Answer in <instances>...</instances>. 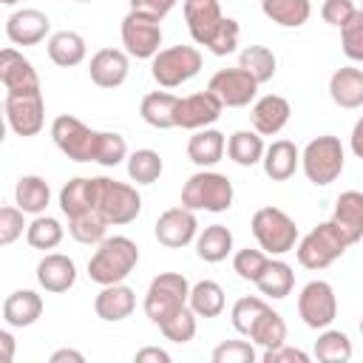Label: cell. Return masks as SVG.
I'll return each instance as SVG.
<instances>
[{
	"instance_id": "42",
	"label": "cell",
	"mask_w": 363,
	"mask_h": 363,
	"mask_svg": "<svg viewBox=\"0 0 363 363\" xmlns=\"http://www.w3.org/2000/svg\"><path fill=\"white\" fill-rule=\"evenodd\" d=\"M26 241L34 247V250H54L60 241H62V224L51 216H37L28 227H26Z\"/></svg>"
},
{
	"instance_id": "57",
	"label": "cell",
	"mask_w": 363,
	"mask_h": 363,
	"mask_svg": "<svg viewBox=\"0 0 363 363\" xmlns=\"http://www.w3.org/2000/svg\"><path fill=\"white\" fill-rule=\"evenodd\" d=\"M0 3H3V6H14L17 0H0Z\"/></svg>"
},
{
	"instance_id": "6",
	"label": "cell",
	"mask_w": 363,
	"mask_h": 363,
	"mask_svg": "<svg viewBox=\"0 0 363 363\" xmlns=\"http://www.w3.org/2000/svg\"><path fill=\"white\" fill-rule=\"evenodd\" d=\"M349 241L343 238V233L337 230V224L329 218L323 224H318L315 230H309L301 244H298V261L306 269H326L332 261H337L346 252Z\"/></svg>"
},
{
	"instance_id": "33",
	"label": "cell",
	"mask_w": 363,
	"mask_h": 363,
	"mask_svg": "<svg viewBox=\"0 0 363 363\" xmlns=\"http://www.w3.org/2000/svg\"><path fill=\"white\" fill-rule=\"evenodd\" d=\"M264 139L258 130H235L230 139H227V156L241 164V167H252L264 159Z\"/></svg>"
},
{
	"instance_id": "56",
	"label": "cell",
	"mask_w": 363,
	"mask_h": 363,
	"mask_svg": "<svg viewBox=\"0 0 363 363\" xmlns=\"http://www.w3.org/2000/svg\"><path fill=\"white\" fill-rule=\"evenodd\" d=\"M0 346H3V363H11V357H14V337H11V332L9 329H3L0 332Z\"/></svg>"
},
{
	"instance_id": "11",
	"label": "cell",
	"mask_w": 363,
	"mask_h": 363,
	"mask_svg": "<svg viewBox=\"0 0 363 363\" xmlns=\"http://www.w3.org/2000/svg\"><path fill=\"white\" fill-rule=\"evenodd\" d=\"M298 315L309 329H326L337 315V298L332 284L309 281L298 295Z\"/></svg>"
},
{
	"instance_id": "10",
	"label": "cell",
	"mask_w": 363,
	"mask_h": 363,
	"mask_svg": "<svg viewBox=\"0 0 363 363\" xmlns=\"http://www.w3.org/2000/svg\"><path fill=\"white\" fill-rule=\"evenodd\" d=\"M122 45L130 57L136 60H153L162 48V26L159 17L142 14V11H128L122 20Z\"/></svg>"
},
{
	"instance_id": "38",
	"label": "cell",
	"mask_w": 363,
	"mask_h": 363,
	"mask_svg": "<svg viewBox=\"0 0 363 363\" xmlns=\"http://www.w3.org/2000/svg\"><path fill=\"white\" fill-rule=\"evenodd\" d=\"M315 357L323 363H346L352 360V340L340 329H323L315 340Z\"/></svg>"
},
{
	"instance_id": "9",
	"label": "cell",
	"mask_w": 363,
	"mask_h": 363,
	"mask_svg": "<svg viewBox=\"0 0 363 363\" xmlns=\"http://www.w3.org/2000/svg\"><path fill=\"white\" fill-rule=\"evenodd\" d=\"M96 210L108 218V224H130L142 210V196L125 182L96 176Z\"/></svg>"
},
{
	"instance_id": "59",
	"label": "cell",
	"mask_w": 363,
	"mask_h": 363,
	"mask_svg": "<svg viewBox=\"0 0 363 363\" xmlns=\"http://www.w3.org/2000/svg\"><path fill=\"white\" fill-rule=\"evenodd\" d=\"M77 3H91V0H77Z\"/></svg>"
},
{
	"instance_id": "13",
	"label": "cell",
	"mask_w": 363,
	"mask_h": 363,
	"mask_svg": "<svg viewBox=\"0 0 363 363\" xmlns=\"http://www.w3.org/2000/svg\"><path fill=\"white\" fill-rule=\"evenodd\" d=\"M6 122L17 136H37L45 122L43 94H6Z\"/></svg>"
},
{
	"instance_id": "14",
	"label": "cell",
	"mask_w": 363,
	"mask_h": 363,
	"mask_svg": "<svg viewBox=\"0 0 363 363\" xmlns=\"http://www.w3.org/2000/svg\"><path fill=\"white\" fill-rule=\"evenodd\" d=\"M221 111H224V105L213 91H199V94H190V96H179L176 128H184V130L210 128L221 116Z\"/></svg>"
},
{
	"instance_id": "21",
	"label": "cell",
	"mask_w": 363,
	"mask_h": 363,
	"mask_svg": "<svg viewBox=\"0 0 363 363\" xmlns=\"http://www.w3.org/2000/svg\"><path fill=\"white\" fill-rule=\"evenodd\" d=\"M332 221L337 224V230L343 233V238L352 244H357L363 238V193L360 190H346L337 196L335 201V213Z\"/></svg>"
},
{
	"instance_id": "54",
	"label": "cell",
	"mask_w": 363,
	"mask_h": 363,
	"mask_svg": "<svg viewBox=\"0 0 363 363\" xmlns=\"http://www.w3.org/2000/svg\"><path fill=\"white\" fill-rule=\"evenodd\" d=\"M48 360L51 363H85V354L77 352V349H57Z\"/></svg>"
},
{
	"instance_id": "52",
	"label": "cell",
	"mask_w": 363,
	"mask_h": 363,
	"mask_svg": "<svg viewBox=\"0 0 363 363\" xmlns=\"http://www.w3.org/2000/svg\"><path fill=\"white\" fill-rule=\"evenodd\" d=\"M176 0H130V9L133 11H142V14H150V17H164L170 9H173Z\"/></svg>"
},
{
	"instance_id": "5",
	"label": "cell",
	"mask_w": 363,
	"mask_h": 363,
	"mask_svg": "<svg viewBox=\"0 0 363 363\" xmlns=\"http://www.w3.org/2000/svg\"><path fill=\"white\" fill-rule=\"evenodd\" d=\"M250 227H252V235H255V241H258V247L264 252L284 255V252L295 250L298 227H295V221L281 207H261V210H255Z\"/></svg>"
},
{
	"instance_id": "4",
	"label": "cell",
	"mask_w": 363,
	"mask_h": 363,
	"mask_svg": "<svg viewBox=\"0 0 363 363\" xmlns=\"http://www.w3.org/2000/svg\"><path fill=\"white\" fill-rule=\"evenodd\" d=\"M190 303V284L182 272H159L145 295V315L150 318V323H162L164 318H170L173 312H179L182 306Z\"/></svg>"
},
{
	"instance_id": "7",
	"label": "cell",
	"mask_w": 363,
	"mask_h": 363,
	"mask_svg": "<svg viewBox=\"0 0 363 363\" xmlns=\"http://www.w3.org/2000/svg\"><path fill=\"white\" fill-rule=\"evenodd\" d=\"M301 167L312 184H332L343 173V145L337 136H318L312 139L301 153Z\"/></svg>"
},
{
	"instance_id": "41",
	"label": "cell",
	"mask_w": 363,
	"mask_h": 363,
	"mask_svg": "<svg viewBox=\"0 0 363 363\" xmlns=\"http://www.w3.org/2000/svg\"><path fill=\"white\" fill-rule=\"evenodd\" d=\"M162 156L150 147H142V150H133L128 156V176L136 182V184H153L159 176H162Z\"/></svg>"
},
{
	"instance_id": "39",
	"label": "cell",
	"mask_w": 363,
	"mask_h": 363,
	"mask_svg": "<svg viewBox=\"0 0 363 363\" xmlns=\"http://www.w3.org/2000/svg\"><path fill=\"white\" fill-rule=\"evenodd\" d=\"M108 218L99 213V210H88V213H82V216H74V218H68V233L74 235V241H79V244H99V241H105L108 235Z\"/></svg>"
},
{
	"instance_id": "19",
	"label": "cell",
	"mask_w": 363,
	"mask_h": 363,
	"mask_svg": "<svg viewBox=\"0 0 363 363\" xmlns=\"http://www.w3.org/2000/svg\"><path fill=\"white\" fill-rule=\"evenodd\" d=\"M128 51L119 48H99L88 62L91 82L99 88H119L128 79Z\"/></svg>"
},
{
	"instance_id": "31",
	"label": "cell",
	"mask_w": 363,
	"mask_h": 363,
	"mask_svg": "<svg viewBox=\"0 0 363 363\" xmlns=\"http://www.w3.org/2000/svg\"><path fill=\"white\" fill-rule=\"evenodd\" d=\"M196 252L207 264H218L233 252V233L224 224H210L196 235Z\"/></svg>"
},
{
	"instance_id": "34",
	"label": "cell",
	"mask_w": 363,
	"mask_h": 363,
	"mask_svg": "<svg viewBox=\"0 0 363 363\" xmlns=\"http://www.w3.org/2000/svg\"><path fill=\"white\" fill-rule=\"evenodd\" d=\"M261 11L284 28H298L309 20L312 6L309 0H261Z\"/></svg>"
},
{
	"instance_id": "1",
	"label": "cell",
	"mask_w": 363,
	"mask_h": 363,
	"mask_svg": "<svg viewBox=\"0 0 363 363\" xmlns=\"http://www.w3.org/2000/svg\"><path fill=\"white\" fill-rule=\"evenodd\" d=\"M139 264V247L128 235H108L96 244V252L88 261V278L99 286L122 284Z\"/></svg>"
},
{
	"instance_id": "16",
	"label": "cell",
	"mask_w": 363,
	"mask_h": 363,
	"mask_svg": "<svg viewBox=\"0 0 363 363\" xmlns=\"http://www.w3.org/2000/svg\"><path fill=\"white\" fill-rule=\"evenodd\" d=\"M0 82H3L6 94H43L34 65L17 48L0 51Z\"/></svg>"
},
{
	"instance_id": "46",
	"label": "cell",
	"mask_w": 363,
	"mask_h": 363,
	"mask_svg": "<svg viewBox=\"0 0 363 363\" xmlns=\"http://www.w3.org/2000/svg\"><path fill=\"white\" fill-rule=\"evenodd\" d=\"M340 45L349 60L363 62V9H357L354 17L340 28Z\"/></svg>"
},
{
	"instance_id": "22",
	"label": "cell",
	"mask_w": 363,
	"mask_h": 363,
	"mask_svg": "<svg viewBox=\"0 0 363 363\" xmlns=\"http://www.w3.org/2000/svg\"><path fill=\"white\" fill-rule=\"evenodd\" d=\"M77 281V264L62 252H48L37 264V284L45 292H68Z\"/></svg>"
},
{
	"instance_id": "53",
	"label": "cell",
	"mask_w": 363,
	"mask_h": 363,
	"mask_svg": "<svg viewBox=\"0 0 363 363\" xmlns=\"http://www.w3.org/2000/svg\"><path fill=\"white\" fill-rule=\"evenodd\" d=\"M133 360L136 363H147V360H153V363H170V354L164 349H159V346H145V349L136 352Z\"/></svg>"
},
{
	"instance_id": "51",
	"label": "cell",
	"mask_w": 363,
	"mask_h": 363,
	"mask_svg": "<svg viewBox=\"0 0 363 363\" xmlns=\"http://www.w3.org/2000/svg\"><path fill=\"white\" fill-rule=\"evenodd\" d=\"M295 360H298V363H306L309 354L301 352V349H295V346H286V343H281V346L264 352V363H295Z\"/></svg>"
},
{
	"instance_id": "50",
	"label": "cell",
	"mask_w": 363,
	"mask_h": 363,
	"mask_svg": "<svg viewBox=\"0 0 363 363\" xmlns=\"http://www.w3.org/2000/svg\"><path fill=\"white\" fill-rule=\"evenodd\" d=\"M354 11H357L354 0H323L320 6V17L335 28H343L354 17Z\"/></svg>"
},
{
	"instance_id": "55",
	"label": "cell",
	"mask_w": 363,
	"mask_h": 363,
	"mask_svg": "<svg viewBox=\"0 0 363 363\" xmlns=\"http://www.w3.org/2000/svg\"><path fill=\"white\" fill-rule=\"evenodd\" d=\"M349 145H352V153H354L357 159H363V116L354 122L352 136H349Z\"/></svg>"
},
{
	"instance_id": "32",
	"label": "cell",
	"mask_w": 363,
	"mask_h": 363,
	"mask_svg": "<svg viewBox=\"0 0 363 363\" xmlns=\"http://www.w3.org/2000/svg\"><path fill=\"white\" fill-rule=\"evenodd\" d=\"M14 199H17V207L23 213L40 216L48 207V201H51L48 182L43 176H20L17 179V187H14Z\"/></svg>"
},
{
	"instance_id": "43",
	"label": "cell",
	"mask_w": 363,
	"mask_h": 363,
	"mask_svg": "<svg viewBox=\"0 0 363 363\" xmlns=\"http://www.w3.org/2000/svg\"><path fill=\"white\" fill-rule=\"evenodd\" d=\"M196 312L190 309V306H182L179 312H173L170 318H164L162 323H159V329H162V335L167 337V340H173V343H190L193 337H196Z\"/></svg>"
},
{
	"instance_id": "17",
	"label": "cell",
	"mask_w": 363,
	"mask_h": 363,
	"mask_svg": "<svg viewBox=\"0 0 363 363\" xmlns=\"http://www.w3.org/2000/svg\"><path fill=\"white\" fill-rule=\"evenodd\" d=\"M184 23L190 37L199 45H207L218 31V26L224 23L218 0H184Z\"/></svg>"
},
{
	"instance_id": "48",
	"label": "cell",
	"mask_w": 363,
	"mask_h": 363,
	"mask_svg": "<svg viewBox=\"0 0 363 363\" xmlns=\"http://www.w3.org/2000/svg\"><path fill=\"white\" fill-rule=\"evenodd\" d=\"M255 349L247 340H224L213 349V363H252Z\"/></svg>"
},
{
	"instance_id": "26",
	"label": "cell",
	"mask_w": 363,
	"mask_h": 363,
	"mask_svg": "<svg viewBox=\"0 0 363 363\" xmlns=\"http://www.w3.org/2000/svg\"><path fill=\"white\" fill-rule=\"evenodd\" d=\"M60 207L68 218L82 216L88 210H96V179L77 176V179L65 182L60 190Z\"/></svg>"
},
{
	"instance_id": "2",
	"label": "cell",
	"mask_w": 363,
	"mask_h": 363,
	"mask_svg": "<svg viewBox=\"0 0 363 363\" xmlns=\"http://www.w3.org/2000/svg\"><path fill=\"white\" fill-rule=\"evenodd\" d=\"M51 139L68 159H74V162H96L99 164L105 130H91L82 119L62 113V116H57L51 122Z\"/></svg>"
},
{
	"instance_id": "23",
	"label": "cell",
	"mask_w": 363,
	"mask_h": 363,
	"mask_svg": "<svg viewBox=\"0 0 363 363\" xmlns=\"http://www.w3.org/2000/svg\"><path fill=\"white\" fill-rule=\"evenodd\" d=\"M133 309H136V292L130 286H125V284H108V286H102V292L94 301V312L102 320H108V323L125 320Z\"/></svg>"
},
{
	"instance_id": "60",
	"label": "cell",
	"mask_w": 363,
	"mask_h": 363,
	"mask_svg": "<svg viewBox=\"0 0 363 363\" xmlns=\"http://www.w3.org/2000/svg\"><path fill=\"white\" fill-rule=\"evenodd\" d=\"M360 9H363V6H360Z\"/></svg>"
},
{
	"instance_id": "44",
	"label": "cell",
	"mask_w": 363,
	"mask_h": 363,
	"mask_svg": "<svg viewBox=\"0 0 363 363\" xmlns=\"http://www.w3.org/2000/svg\"><path fill=\"white\" fill-rule=\"evenodd\" d=\"M267 312V301L264 298H255V295H247V298H238L233 303V312H230V320H233V329L241 332V335H250L252 323Z\"/></svg>"
},
{
	"instance_id": "30",
	"label": "cell",
	"mask_w": 363,
	"mask_h": 363,
	"mask_svg": "<svg viewBox=\"0 0 363 363\" xmlns=\"http://www.w3.org/2000/svg\"><path fill=\"white\" fill-rule=\"evenodd\" d=\"M176 105H179V96H173L167 91H153L142 99L139 113L150 128L167 130V128H176Z\"/></svg>"
},
{
	"instance_id": "15",
	"label": "cell",
	"mask_w": 363,
	"mask_h": 363,
	"mask_svg": "<svg viewBox=\"0 0 363 363\" xmlns=\"http://www.w3.org/2000/svg\"><path fill=\"white\" fill-rule=\"evenodd\" d=\"M196 235H199L196 210H190L184 204L182 207H170L156 218V241L170 247V250L187 247L190 241H196Z\"/></svg>"
},
{
	"instance_id": "58",
	"label": "cell",
	"mask_w": 363,
	"mask_h": 363,
	"mask_svg": "<svg viewBox=\"0 0 363 363\" xmlns=\"http://www.w3.org/2000/svg\"><path fill=\"white\" fill-rule=\"evenodd\" d=\"M360 335H363V318H360Z\"/></svg>"
},
{
	"instance_id": "20",
	"label": "cell",
	"mask_w": 363,
	"mask_h": 363,
	"mask_svg": "<svg viewBox=\"0 0 363 363\" xmlns=\"http://www.w3.org/2000/svg\"><path fill=\"white\" fill-rule=\"evenodd\" d=\"M289 113H292V108H289V102H286L284 96L267 94V96H261V99L252 105V111H250L252 130H258L261 136H275V133H281L284 125L289 122Z\"/></svg>"
},
{
	"instance_id": "40",
	"label": "cell",
	"mask_w": 363,
	"mask_h": 363,
	"mask_svg": "<svg viewBox=\"0 0 363 363\" xmlns=\"http://www.w3.org/2000/svg\"><path fill=\"white\" fill-rule=\"evenodd\" d=\"M238 65H241L247 74H252L258 85H264V82H269V79L275 77L278 60H275V54H272L267 45H247V48L241 51V57H238Z\"/></svg>"
},
{
	"instance_id": "37",
	"label": "cell",
	"mask_w": 363,
	"mask_h": 363,
	"mask_svg": "<svg viewBox=\"0 0 363 363\" xmlns=\"http://www.w3.org/2000/svg\"><path fill=\"white\" fill-rule=\"evenodd\" d=\"M247 337L252 343L264 346V349H275V346L286 343V323H284V318L272 306H267V312L252 323V329H250Z\"/></svg>"
},
{
	"instance_id": "8",
	"label": "cell",
	"mask_w": 363,
	"mask_h": 363,
	"mask_svg": "<svg viewBox=\"0 0 363 363\" xmlns=\"http://www.w3.org/2000/svg\"><path fill=\"white\" fill-rule=\"evenodd\" d=\"M199 71H201V51L193 45L162 48L150 62V74L162 88H176L182 82L193 79Z\"/></svg>"
},
{
	"instance_id": "36",
	"label": "cell",
	"mask_w": 363,
	"mask_h": 363,
	"mask_svg": "<svg viewBox=\"0 0 363 363\" xmlns=\"http://www.w3.org/2000/svg\"><path fill=\"white\" fill-rule=\"evenodd\" d=\"M190 309L199 318H216V315H221L224 312V289L216 281H210V278L193 284L190 286Z\"/></svg>"
},
{
	"instance_id": "25",
	"label": "cell",
	"mask_w": 363,
	"mask_h": 363,
	"mask_svg": "<svg viewBox=\"0 0 363 363\" xmlns=\"http://www.w3.org/2000/svg\"><path fill=\"white\" fill-rule=\"evenodd\" d=\"M264 173L272 179V182H286L295 176L298 164H301V153L298 147L289 142V139H275L267 150H264Z\"/></svg>"
},
{
	"instance_id": "28",
	"label": "cell",
	"mask_w": 363,
	"mask_h": 363,
	"mask_svg": "<svg viewBox=\"0 0 363 363\" xmlns=\"http://www.w3.org/2000/svg\"><path fill=\"white\" fill-rule=\"evenodd\" d=\"M329 96L340 108H360L363 105V71L360 68H337L329 79Z\"/></svg>"
},
{
	"instance_id": "45",
	"label": "cell",
	"mask_w": 363,
	"mask_h": 363,
	"mask_svg": "<svg viewBox=\"0 0 363 363\" xmlns=\"http://www.w3.org/2000/svg\"><path fill=\"white\" fill-rule=\"evenodd\" d=\"M267 264H269V258H267V252H261V250L244 247V250H238V252L233 255V269L238 272V278L252 281V284L261 278V272L267 269Z\"/></svg>"
},
{
	"instance_id": "12",
	"label": "cell",
	"mask_w": 363,
	"mask_h": 363,
	"mask_svg": "<svg viewBox=\"0 0 363 363\" xmlns=\"http://www.w3.org/2000/svg\"><path fill=\"white\" fill-rule=\"evenodd\" d=\"M207 91H213L224 108H244L255 99L258 94V82L252 74H247L241 65L238 68H221L210 77Z\"/></svg>"
},
{
	"instance_id": "3",
	"label": "cell",
	"mask_w": 363,
	"mask_h": 363,
	"mask_svg": "<svg viewBox=\"0 0 363 363\" xmlns=\"http://www.w3.org/2000/svg\"><path fill=\"white\" fill-rule=\"evenodd\" d=\"M182 204L190 210L224 213L233 207V182L216 170L193 173L182 187Z\"/></svg>"
},
{
	"instance_id": "47",
	"label": "cell",
	"mask_w": 363,
	"mask_h": 363,
	"mask_svg": "<svg viewBox=\"0 0 363 363\" xmlns=\"http://www.w3.org/2000/svg\"><path fill=\"white\" fill-rule=\"evenodd\" d=\"M238 34H241L238 23H235L233 17H224V23L218 26V31L213 34V40H210L204 48H207L210 54H216V57H227V54L235 51V45H238Z\"/></svg>"
},
{
	"instance_id": "27",
	"label": "cell",
	"mask_w": 363,
	"mask_h": 363,
	"mask_svg": "<svg viewBox=\"0 0 363 363\" xmlns=\"http://www.w3.org/2000/svg\"><path fill=\"white\" fill-rule=\"evenodd\" d=\"M224 150H227V139H224V133L216 130V128H201V130H196V133L190 136V142H187V156H190V162L199 164V167H213L216 162H221Z\"/></svg>"
},
{
	"instance_id": "29",
	"label": "cell",
	"mask_w": 363,
	"mask_h": 363,
	"mask_svg": "<svg viewBox=\"0 0 363 363\" xmlns=\"http://www.w3.org/2000/svg\"><path fill=\"white\" fill-rule=\"evenodd\" d=\"M48 57H51V62L54 65H60V68H74V65H79L82 60H85V40H82V34H77V31H54L51 37H48Z\"/></svg>"
},
{
	"instance_id": "49",
	"label": "cell",
	"mask_w": 363,
	"mask_h": 363,
	"mask_svg": "<svg viewBox=\"0 0 363 363\" xmlns=\"http://www.w3.org/2000/svg\"><path fill=\"white\" fill-rule=\"evenodd\" d=\"M23 227H26V221H23V210L20 207H11V204L0 207V244L3 247L14 244L23 235Z\"/></svg>"
},
{
	"instance_id": "24",
	"label": "cell",
	"mask_w": 363,
	"mask_h": 363,
	"mask_svg": "<svg viewBox=\"0 0 363 363\" xmlns=\"http://www.w3.org/2000/svg\"><path fill=\"white\" fill-rule=\"evenodd\" d=\"M43 315V298L34 289H17L3 301V320L11 329H23L37 323V318Z\"/></svg>"
},
{
	"instance_id": "35",
	"label": "cell",
	"mask_w": 363,
	"mask_h": 363,
	"mask_svg": "<svg viewBox=\"0 0 363 363\" xmlns=\"http://www.w3.org/2000/svg\"><path fill=\"white\" fill-rule=\"evenodd\" d=\"M255 286H258V292L267 295V298H275V301L286 298V295L292 292V286H295L292 267H289L286 261H269L267 269L261 272V278L255 281Z\"/></svg>"
},
{
	"instance_id": "18",
	"label": "cell",
	"mask_w": 363,
	"mask_h": 363,
	"mask_svg": "<svg viewBox=\"0 0 363 363\" xmlns=\"http://www.w3.org/2000/svg\"><path fill=\"white\" fill-rule=\"evenodd\" d=\"M48 28H51V20L40 9H20V11L9 14V20H6V37L14 45H37V43H43Z\"/></svg>"
}]
</instances>
